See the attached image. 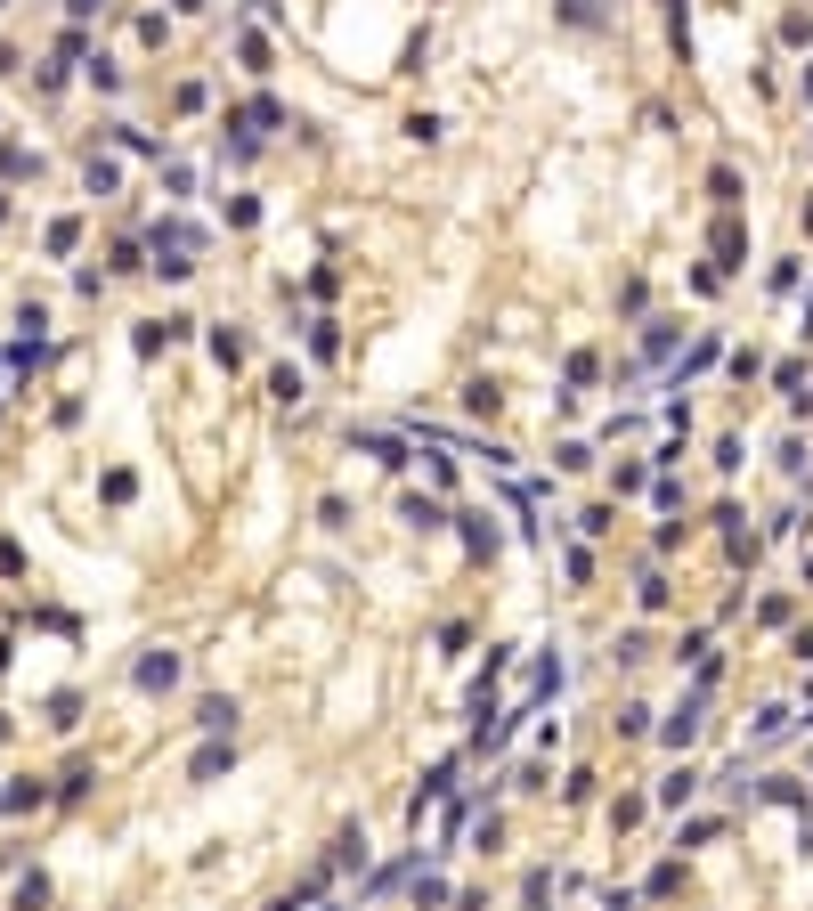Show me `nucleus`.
<instances>
[{
  "label": "nucleus",
  "mask_w": 813,
  "mask_h": 911,
  "mask_svg": "<svg viewBox=\"0 0 813 911\" xmlns=\"http://www.w3.org/2000/svg\"><path fill=\"white\" fill-rule=\"evenodd\" d=\"M171 676H179V659H171V651H155V659H139V684H147V692H163Z\"/></svg>",
  "instance_id": "obj_1"
},
{
  "label": "nucleus",
  "mask_w": 813,
  "mask_h": 911,
  "mask_svg": "<svg viewBox=\"0 0 813 911\" xmlns=\"http://www.w3.org/2000/svg\"><path fill=\"white\" fill-rule=\"evenodd\" d=\"M708 196H716V204H724V212H732V204H740V171H732V163H716V171H708Z\"/></svg>",
  "instance_id": "obj_2"
},
{
  "label": "nucleus",
  "mask_w": 813,
  "mask_h": 911,
  "mask_svg": "<svg viewBox=\"0 0 813 911\" xmlns=\"http://www.w3.org/2000/svg\"><path fill=\"white\" fill-rule=\"evenodd\" d=\"M692 733H700V700H683V708H675V724H667V749H683Z\"/></svg>",
  "instance_id": "obj_3"
},
{
  "label": "nucleus",
  "mask_w": 813,
  "mask_h": 911,
  "mask_svg": "<svg viewBox=\"0 0 813 911\" xmlns=\"http://www.w3.org/2000/svg\"><path fill=\"white\" fill-rule=\"evenodd\" d=\"M716 253H724V261H740V220H732V212L716 220Z\"/></svg>",
  "instance_id": "obj_4"
},
{
  "label": "nucleus",
  "mask_w": 813,
  "mask_h": 911,
  "mask_svg": "<svg viewBox=\"0 0 813 911\" xmlns=\"http://www.w3.org/2000/svg\"><path fill=\"white\" fill-rule=\"evenodd\" d=\"M464 537L480 545V554H496V529H488V513H464Z\"/></svg>",
  "instance_id": "obj_5"
},
{
  "label": "nucleus",
  "mask_w": 813,
  "mask_h": 911,
  "mask_svg": "<svg viewBox=\"0 0 813 911\" xmlns=\"http://www.w3.org/2000/svg\"><path fill=\"white\" fill-rule=\"evenodd\" d=\"M0 9H9V0H0Z\"/></svg>",
  "instance_id": "obj_6"
}]
</instances>
